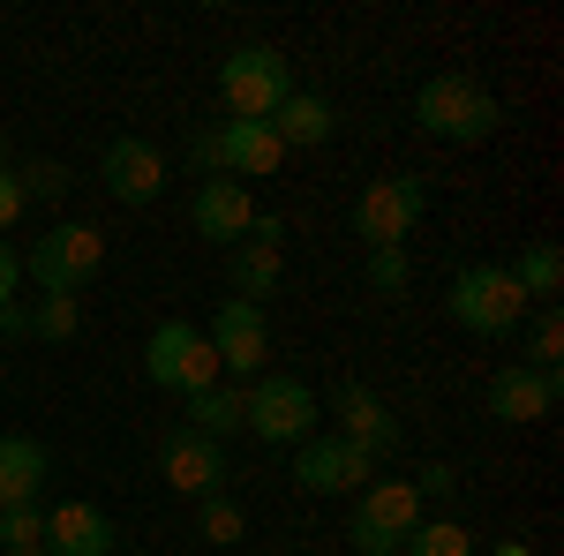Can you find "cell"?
<instances>
[{
    "mask_svg": "<svg viewBox=\"0 0 564 556\" xmlns=\"http://www.w3.org/2000/svg\"><path fill=\"white\" fill-rule=\"evenodd\" d=\"M505 121V106H497V90L467 76V68H444L430 84L414 90V129L436 135V143H489Z\"/></svg>",
    "mask_w": 564,
    "mask_h": 556,
    "instance_id": "6da1fadb",
    "label": "cell"
},
{
    "mask_svg": "<svg viewBox=\"0 0 564 556\" xmlns=\"http://www.w3.org/2000/svg\"><path fill=\"white\" fill-rule=\"evenodd\" d=\"M444 308H452V324H459V331H475V339H512L534 301L512 286V271H505V263H467V271L452 279Z\"/></svg>",
    "mask_w": 564,
    "mask_h": 556,
    "instance_id": "7a4b0ae2",
    "label": "cell"
},
{
    "mask_svg": "<svg viewBox=\"0 0 564 556\" xmlns=\"http://www.w3.org/2000/svg\"><path fill=\"white\" fill-rule=\"evenodd\" d=\"M218 98H226L234 121H271V113L294 98L286 53H279V45H234V53L218 61Z\"/></svg>",
    "mask_w": 564,
    "mask_h": 556,
    "instance_id": "3957f363",
    "label": "cell"
},
{
    "mask_svg": "<svg viewBox=\"0 0 564 556\" xmlns=\"http://www.w3.org/2000/svg\"><path fill=\"white\" fill-rule=\"evenodd\" d=\"M143 377L159 391H181V399H196V391L218 384V353L204 339V324H188V316H166L151 346H143Z\"/></svg>",
    "mask_w": 564,
    "mask_h": 556,
    "instance_id": "277c9868",
    "label": "cell"
},
{
    "mask_svg": "<svg viewBox=\"0 0 564 556\" xmlns=\"http://www.w3.org/2000/svg\"><path fill=\"white\" fill-rule=\"evenodd\" d=\"M422 211H430V181L384 173V181H369V188L354 196V241H369V249H406V233L422 226Z\"/></svg>",
    "mask_w": 564,
    "mask_h": 556,
    "instance_id": "5b68a950",
    "label": "cell"
},
{
    "mask_svg": "<svg viewBox=\"0 0 564 556\" xmlns=\"http://www.w3.org/2000/svg\"><path fill=\"white\" fill-rule=\"evenodd\" d=\"M98 263H106V233L98 226H45L39 249L23 257V279H39V294H84L90 279H98Z\"/></svg>",
    "mask_w": 564,
    "mask_h": 556,
    "instance_id": "8992f818",
    "label": "cell"
},
{
    "mask_svg": "<svg viewBox=\"0 0 564 556\" xmlns=\"http://www.w3.org/2000/svg\"><path fill=\"white\" fill-rule=\"evenodd\" d=\"M249 391V436L257 444H271V451H294V444H308L316 436V391L302 384V377H279V369H263Z\"/></svg>",
    "mask_w": 564,
    "mask_h": 556,
    "instance_id": "52a82bcc",
    "label": "cell"
},
{
    "mask_svg": "<svg viewBox=\"0 0 564 556\" xmlns=\"http://www.w3.org/2000/svg\"><path fill=\"white\" fill-rule=\"evenodd\" d=\"M422 526V497H414V481H399V473H377L369 489H361V504L347 519V542L354 556H399V542Z\"/></svg>",
    "mask_w": 564,
    "mask_h": 556,
    "instance_id": "ba28073f",
    "label": "cell"
},
{
    "mask_svg": "<svg viewBox=\"0 0 564 556\" xmlns=\"http://www.w3.org/2000/svg\"><path fill=\"white\" fill-rule=\"evenodd\" d=\"M204 339L218 353V377H234V384H257L263 369H271V316H263L257 301H218Z\"/></svg>",
    "mask_w": 564,
    "mask_h": 556,
    "instance_id": "9c48e42d",
    "label": "cell"
},
{
    "mask_svg": "<svg viewBox=\"0 0 564 556\" xmlns=\"http://www.w3.org/2000/svg\"><path fill=\"white\" fill-rule=\"evenodd\" d=\"M226 279H234V301H257V308L279 294V279H286V218L257 211L249 241L226 249Z\"/></svg>",
    "mask_w": 564,
    "mask_h": 556,
    "instance_id": "30bf717a",
    "label": "cell"
},
{
    "mask_svg": "<svg viewBox=\"0 0 564 556\" xmlns=\"http://www.w3.org/2000/svg\"><path fill=\"white\" fill-rule=\"evenodd\" d=\"M377 467H384V459H369L361 444L324 436V428H316L308 444H294V481H302L308 497H347V489H369Z\"/></svg>",
    "mask_w": 564,
    "mask_h": 556,
    "instance_id": "8fae6325",
    "label": "cell"
},
{
    "mask_svg": "<svg viewBox=\"0 0 564 556\" xmlns=\"http://www.w3.org/2000/svg\"><path fill=\"white\" fill-rule=\"evenodd\" d=\"M159 481H166L174 497H188V504L218 497V489H226V444L196 436L188 422L166 428V436H159Z\"/></svg>",
    "mask_w": 564,
    "mask_h": 556,
    "instance_id": "7c38bea8",
    "label": "cell"
},
{
    "mask_svg": "<svg viewBox=\"0 0 564 556\" xmlns=\"http://www.w3.org/2000/svg\"><path fill=\"white\" fill-rule=\"evenodd\" d=\"M564 399V377L557 369H527V361H505L489 377V422L505 428H527V422H550Z\"/></svg>",
    "mask_w": 564,
    "mask_h": 556,
    "instance_id": "4fadbf2b",
    "label": "cell"
},
{
    "mask_svg": "<svg viewBox=\"0 0 564 556\" xmlns=\"http://www.w3.org/2000/svg\"><path fill=\"white\" fill-rule=\"evenodd\" d=\"M98 181L113 188V204L143 211V204H159V196H166V151H159V143H143V135H113V143H106V159H98Z\"/></svg>",
    "mask_w": 564,
    "mask_h": 556,
    "instance_id": "5bb4252c",
    "label": "cell"
},
{
    "mask_svg": "<svg viewBox=\"0 0 564 556\" xmlns=\"http://www.w3.org/2000/svg\"><path fill=\"white\" fill-rule=\"evenodd\" d=\"M204 143H212V181L218 173H234V181H263V173H279V135H271V121H226V129H204Z\"/></svg>",
    "mask_w": 564,
    "mask_h": 556,
    "instance_id": "9a60e30c",
    "label": "cell"
},
{
    "mask_svg": "<svg viewBox=\"0 0 564 556\" xmlns=\"http://www.w3.org/2000/svg\"><path fill=\"white\" fill-rule=\"evenodd\" d=\"M332 414H339V428H332V436L361 444L369 459H391V451H399V436H406V428H399V414H391V406H384L369 384H339Z\"/></svg>",
    "mask_w": 564,
    "mask_h": 556,
    "instance_id": "2e32d148",
    "label": "cell"
},
{
    "mask_svg": "<svg viewBox=\"0 0 564 556\" xmlns=\"http://www.w3.org/2000/svg\"><path fill=\"white\" fill-rule=\"evenodd\" d=\"M188 226L204 233V241H249V226H257V204H249V188L241 181H196V196H188Z\"/></svg>",
    "mask_w": 564,
    "mask_h": 556,
    "instance_id": "e0dca14e",
    "label": "cell"
},
{
    "mask_svg": "<svg viewBox=\"0 0 564 556\" xmlns=\"http://www.w3.org/2000/svg\"><path fill=\"white\" fill-rule=\"evenodd\" d=\"M121 534L98 504H53L45 512V556H113Z\"/></svg>",
    "mask_w": 564,
    "mask_h": 556,
    "instance_id": "ac0fdd59",
    "label": "cell"
},
{
    "mask_svg": "<svg viewBox=\"0 0 564 556\" xmlns=\"http://www.w3.org/2000/svg\"><path fill=\"white\" fill-rule=\"evenodd\" d=\"M188 428H196V436H212V444H234V436H249V391L218 377L212 391H196V399H188Z\"/></svg>",
    "mask_w": 564,
    "mask_h": 556,
    "instance_id": "d6986e66",
    "label": "cell"
},
{
    "mask_svg": "<svg viewBox=\"0 0 564 556\" xmlns=\"http://www.w3.org/2000/svg\"><path fill=\"white\" fill-rule=\"evenodd\" d=\"M339 129V113L316 98V90H294L279 113H271V135H279V151H316V143H332Z\"/></svg>",
    "mask_w": 564,
    "mask_h": 556,
    "instance_id": "ffe728a7",
    "label": "cell"
},
{
    "mask_svg": "<svg viewBox=\"0 0 564 556\" xmlns=\"http://www.w3.org/2000/svg\"><path fill=\"white\" fill-rule=\"evenodd\" d=\"M45 444L39 436H0V504H39L45 489Z\"/></svg>",
    "mask_w": 564,
    "mask_h": 556,
    "instance_id": "44dd1931",
    "label": "cell"
},
{
    "mask_svg": "<svg viewBox=\"0 0 564 556\" xmlns=\"http://www.w3.org/2000/svg\"><path fill=\"white\" fill-rule=\"evenodd\" d=\"M512 271V286H520L534 308H550V301L564 294V249L557 241H534V249H520V263H505Z\"/></svg>",
    "mask_w": 564,
    "mask_h": 556,
    "instance_id": "7402d4cb",
    "label": "cell"
},
{
    "mask_svg": "<svg viewBox=\"0 0 564 556\" xmlns=\"http://www.w3.org/2000/svg\"><path fill=\"white\" fill-rule=\"evenodd\" d=\"M399 556H475V534H467L459 519H422V526L399 542Z\"/></svg>",
    "mask_w": 564,
    "mask_h": 556,
    "instance_id": "603a6c76",
    "label": "cell"
},
{
    "mask_svg": "<svg viewBox=\"0 0 564 556\" xmlns=\"http://www.w3.org/2000/svg\"><path fill=\"white\" fill-rule=\"evenodd\" d=\"M76 331H84V301H76V294H45L39 308H31V339L68 346Z\"/></svg>",
    "mask_w": 564,
    "mask_h": 556,
    "instance_id": "cb8c5ba5",
    "label": "cell"
},
{
    "mask_svg": "<svg viewBox=\"0 0 564 556\" xmlns=\"http://www.w3.org/2000/svg\"><path fill=\"white\" fill-rule=\"evenodd\" d=\"M534 324H527V369H557L564 361V316H557V301L550 308H527Z\"/></svg>",
    "mask_w": 564,
    "mask_h": 556,
    "instance_id": "d4e9b609",
    "label": "cell"
},
{
    "mask_svg": "<svg viewBox=\"0 0 564 556\" xmlns=\"http://www.w3.org/2000/svg\"><path fill=\"white\" fill-rule=\"evenodd\" d=\"M196 526H204V542H218V549H234V542L249 534V512H241V504H234V497L218 489V497H204V504H196Z\"/></svg>",
    "mask_w": 564,
    "mask_h": 556,
    "instance_id": "484cf974",
    "label": "cell"
},
{
    "mask_svg": "<svg viewBox=\"0 0 564 556\" xmlns=\"http://www.w3.org/2000/svg\"><path fill=\"white\" fill-rule=\"evenodd\" d=\"M15 181H23V204H61L68 196V166L61 159H31V166H15Z\"/></svg>",
    "mask_w": 564,
    "mask_h": 556,
    "instance_id": "4316f807",
    "label": "cell"
},
{
    "mask_svg": "<svg viewBox=\"0 0 564 556\" xmlns=\"http://www.w3.org/2000/svg\"><path fill=\"white\" fill-rule=\"evenodd\" d=\"M39 542H45L39 504H0V549H39Z\"/></svg>",
    "mask_w": 564,
    "mask_h": 556,
    "instance_id": "83f0119b",
    "label": "cell"
},
{
    "mask_svg": "<svg viewBox=\"0 0 564 556\" xmlns=\"http://www.w3.org/2000/svg\"><path fill=\"white\" fill-rule=\"evenodd\" d=\"M406 279H414V257L406 249H369V286L377 294H406Z\"/></svg>",
    "mask_w": 564,
    "mask_h": 556,
    "instance_id": "f1b7e54d",
    "label": "cell"
},
{
    "mask_svg": "<svg viewBox=\"0 0 564 556\" xmlns=\"http://www.w3.org/2000/svg\"><path fill=\"white\" fill-rule=\"evenodd\" d=\"M23 211H31V204H23V181H15L8 159H0V241H8V226H15Z\"/></svg>",
    "mask_w": 564,
    "mask_h": 556,
    "instance_id": "f546056e",
    "label": "cell"
},
{
    "mask_svg": "<svg viewBox=\"0 0 564 556\" xmlns=\"http://www.w3.org/2000/svg\"><path fill=\"white\" fill-rule=\"evenodd\" d=\"M452 489H459V473L444 467V459H430V467L414 473V497H422V504H430V497H452Z\"/></svg>",
    "mask_w": 564,
    "mask_h": 556,
    "instance_id": "4dcf8cb0",
    "label": "cell"
},
{
    "mask_svg": "<svg viewBox=\"0 0 564 556\" xmlns=\"http://www.w3.org/2000/svg\"><path fill=\"white\" fill-rule=\"evenodd\" d=\"M15 286H23V257H15V249L0 241V308L15 301Z\"/></svg>",
    "mask_w": 564,
    "mask_h": 556,
    "instance_id": "1f68e13d",
    "label": "cell"
},
{
    "mask_svg": "<svg viewBox=\"0 0 564 556\" xmlns=\"http://www.w3.org/2000/svg\"><path fill=\"white\" fill-rule=\"evenodd\" d=\"M0 331H8V339H31V308L8 301V308H0Z\"/></svg>",
    "mask_w": 564,
    "mask_h": 556,
    "instance_id": "d6a6232c",
    "label": "cell"
},
{
    "mask_svg": "<svg viewBox=\"0 0 564 556\" xmlns=\"http://www.w3.org/2000/svg\"><path fill=\"white\" fill-rule=\"evenodd\" d=\"M489 556H534V542H520V534H512V542H497Z\"/></svg>",
    "mask_w": 564,
    "mask_h": 556,
    "instance_id": "836d02e7",
    "label": "cell"
},
{
    "mask_svg": "<svg viewBox=\"0 0 564 556\" xmlns=\"http://www.w3.org/2000/svg\"><path fill=\"white\" fill-rule=\"evenodd\" d=\"M0 556H45V542H39V549H0Z\"/></svg>",
    "mask_w": 564,
    "mask_h": 556,
    "instance_id": "e575fe53",
    "label": "cell"
}]
</instances>
